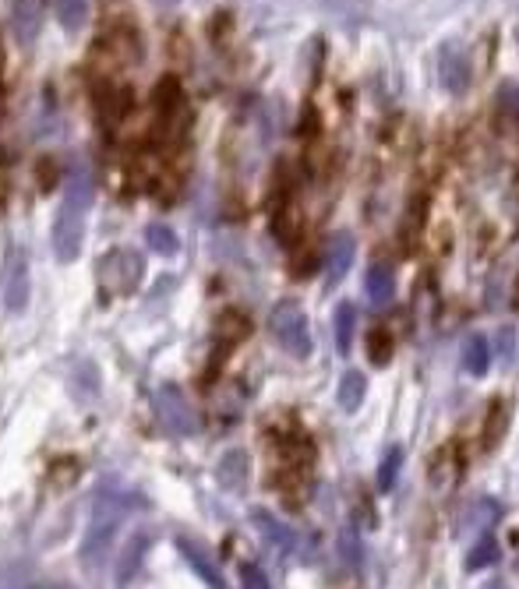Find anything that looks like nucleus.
Listing matches in <instances>:
<instances>
[{
	"instance_id": "1",
	"label": "nucleus",
	"mask_w": 519,
	"mask_h": 589,
	"mask_svg": "<svg viewBox=\"0 0 519 589\" xmlns=\"http://www.w3.org/2000/svg\"><path fill=\"white\" fill-rule=\"evenodd\" d=\"M92 205V177L89 170H75L68 177V187H64L61 209H57V219H53V251L61 261H75L78 251H82L85 240V212Z\"/></svg>"
},
{
	"instance_id": "2",
	"label": "nucleus",
	"mask_w": 519,
	"mask_h": 589,
	"mask_svg": "<svg viewBox=\"0 0 519 589\" xmlns=\"http://www.w3.org/2000/svg\"><path fill=\"white\" fill-rule=\"evenodd\" d=\"M269 329L272 336L279 339L286 353H294V357H308L311 353V329H308V318L297 304H279L269 318Z\"/></svg>"
},
{
	"instance_id": "3",
	"label": "nucleus",
	"mask_w": 519,
	"mask_h": 589,
	"mask_svg": "<svg viewBox=\"0 0 519 589\" xmlns=\"http://www.w3.org/2000/svg\"><path fill=\"white\" fill-rule=\"evenodd\" d=\"M156 410L159 417H163V424L170 427V431L177 434H195L198 431V413L195 406L188 403V396H184L177 385H163L156 392Z\"/></svg>"
},
{
	"instance_id": "4",
	"label": "nucleus",
	"mask_w": 519,
	"mask_h": 589,
	"mask_svg": "<svg viewBox=\"0 0 519 589\" xmlns=\"http://www.w3.org/2000/svg\"><path fill=\"white\" fill-rule=\"evenodd\" d=\"M99 276H103L106 286H113V290H131V286L138 283V276H142V258L131 251H113L110 258L99 265Z\"/></svg>"
},
{
	"instance_id": "5",
	"label": "nucleus",
	"mask_w": 519,
	"mask_h": 589,
	"mask_svg": "<svg viewBox=\"0 0 519 589\" xmlns=\"http://www.w3.org/2000/svg\"><path fill=\"white\" fill-rule=\"evenodd\" d=\"M117 519H121V508L110 505V512H106V505H99L96 519H92V530L89 537H85L82 544V558L85 561H99L106 554V547H110L113 533H117Z\"/></svg>"
},
{
	"instance_id": "6",
	"label": "nucleus",
	"mask_w": 519,
	"mask_h": 589,
	"mask_svg": "<svg viewBox=\"0 0 519 589\" xmlns=\"http://www.w3.org/2000/svg\"><path fill=\"white\" fill-rule=\"evenodd\" d=\"M350 265H354V237L350 233H336L325 244V276H329V283H339Z\"/></svg>"
},
{
	"instance_id": "7",
	"label": "nucleus",
	"mask_w": 519,
	"mask_h": 589,
	"mask_svg": "<svg viewBox=\"0 0 519 589\" xmlns=\"http://www.w3.org/2000/svg\"><path fill=\"white\" fill-rule=\"evenodd\" d=\"M25 300H29V269H25L22 254H15L8 276H4V304H8V311H22Z\"/></svg>"
},
{
	"instance_id": "8",
	"label": "nucleus",
	"mask_w": 519,
	"mask_h": 589,
	"mask_svg": "<svg viewBox=\"0 0 519 589\" xmlns=\"http://www.w3.org/2000/svg\"><path fill=\"white\" fill-rule=\"evenodd\" d=\"M364 286H368V300L371 304H378V307L392 304V297H396V276H392L389 265H371L368 283Z\"/></svg>"
},
{
	"instance_id": "9",
	"label": "nucleus",
	"mask_w": 519,
	"mask_h": 589,
	"mask_svg": "<svg viewBox=\"0 0 519 589\" xmlns=\"http://www.w3.org/2000/svg\"><path fill=\"white\" fill-rule=\"evenodd\" d=\"M438 71H442L445 85H449L452 92H463V85L470 82L467 60L459 57L456 50H442V57H438Z\"/></svg>"
},
{
	"instance_id": "10",
	"label": "nucleus",
	"mask_w": 519,
	"mask_h": 589,
	"mask_svg": "<svg viewBox=\"0 0 519 589\" xmlns=\"http://www.w3.org/2000/svg\"><path fill=\"white\" fill-rule=\"evenodd\" d=\"M255 526L265 533V537L272 540V544L283 547V551H294V547H297L294 530H290V526H283V522H279L276 515H269V512H255Z\"/></svg>"
},
{
	"instance_id": "11",
	"label": "nucleus",
	"mask_w": 519,
	"mask_h": 589,
	"mask_svg": "<svg viewBox=\"0 0 519 589\" xmlns=\"http://www.w3.org/2000/svg\"><path fill=\"white\" fill-rule=\"evenodd\" d=\"M53 15L64 29H82L89 18V0H53Z\"/></svg>"
},
{
	"instance_id": "12",
	"label": "nucleus",
	"mask_w": 519,
	"mask_h": 589,
	"mask_svg": "<svg viewBox=\"0 0 519 589\" xmlns=\"http://www.w3.org/2000/svg\"><path fill=\"white\" fill-rule=\"evenodd\" d=\"M463 367H467L470 374H477V378L488 371V367H491V346H488V339H484V336L467 339V350H463Z\"/></svg>"
},
{
	"instance_id": "13",
	"label": "nucleus",
	"mask_w": 519,
	"mask_h": 589,
	"mask_svg": "<svg viewBox=\"0 0 519 589\" xmlns=\"http://www.w3.org/2000/svg\"><path fill=\"white\" fill-rule=\"evenodd\" d=\"M364 388H368V381H364L361 371H346L343 381H339V406L343 410H357L364 399Z\"/></svg>"
},
{
	"instance_id": "14",
	"label": "nucleus",
	"mask_w": 519,
	"mask_h": 589,
	"mask_svg": "<svg viewBox=\"0 0 519 589\" xmlns=\"http://www.w3.org/2000/svg\"><path fill=\"white\" fill-rule=\"evenodd\" d=\"M495 561H498L495 537H481L474 547H470V554H467V568H470V572H481V568L495 565Z\"/></svg>"
},
{
	"instance_id": "15",
	"label": "nucleus",
	"mask_w": 519,
	"mask_h": 589,
	"mask_svg": "<svg viewBox=\"0 0 519 589\" xmlns=\"http://www.w3.org/2000/svg\"><path fill=\"white\" fill-rule=\"evenodd\" d=\"M354 329H357V314H354V307L350 304H343L336 311V343H339V350H350V343H354Z\"/></svg>"
},
{
	"instance_id": "16",
	"label": "nucleus",
	"mask_w": 519,
	"mask_h": 589,
	"mask_svg": "<svg viewBox=\"0 0 519 589\" xmlns=\"http://www.w3.org/2000/svg\"><path fill=\"white\" fill-rule=\"evenodd\" d=\"M145 237H149V247L156 254H173L177 247H181V240H177V233H173L170 226H149Z\"/></svg>"
},
{
	"instance_id": "17",
	"label": "nucleus",
	"mask_w": 519,
	"mask_h": 589,
	"mask_svg": "<svg viewBox=\"0 0 519 589\" xmlns=\"http://www.w3.org/2000/svg\"><path fill=\"white\" fill-rule=\"evenodd\" d=\"M399 466H403V452H399V448H389V455H385L382 466H378V487H382V491H392V484H396V477H399Z\"/></svg>"
},
{
	"instance_id": "18",
	"label": "nucleus",
	"mask_w": 519,
	"mask_h": 589,
	"mask_svg": "<svg viewBox=\"0 0 519 589\" xmlns=\"http://www.w3.org/2000/svg\"><path fill=\"white\" fill-rule=\"evenodd\" d=\"M368 357L375 360V364H385V360L392 357V336L389 332H382V329H375L368 336Z\"/></svg>"
},
{
	"instance_id": "19",
	"label": "nucleus",
	"mask_w": 519,
	"mask_h": 589,
	"mask_svg": "<svg viewBox=\"0 0 519 589\" xmlns=\"http://www.w3.org/2000/svg\"><path fill=\"white\" fill-rule=\"evenodd\" d=\"M339 551H343L346 565H350V568H361V561H364V551H361V537H357V533H350V530H346L343 537H339Z\"/></svg>"
},
{
	"instance_id": "20",
	"label": "nucleus",
	"mask_w": 519,
	"mask_h": 589,
	"mask_svg": "<svg viewBox=\"0 0 519 589\" xmlns=\"http://www.w3.org/2000/svg\"><path fill=\"white\" fill-rule=\"evenodd\" d=\"M156 99H159V106H163L166 113L177 110V106H181V89H177V82H173V78H163V82H159Z\"/></svg>"
},
{
	"instance_id": "21",
	"label": "nucleus",
	"mask_w": 519,
	"mask_h": 589,
	"mask_svg": "<svg viewBox=\"0 0 519 589\" xmlns=\"http://www.w3.org/2000/svg\"><path fill=\"white\" fill-rule=\"evenodd\" d=\"M219 473H223L226 484H237V480H244V455L234 452V455H230V459L223 463V470H219Z\"/></svg>"
},
{
	"instance_id": "22",
	"label": "nucleus",
	"mask_w": 519,
	"mask_h": 589,
	"mask_svg": "<svg viewBox=\"0 0 519 589\" xmlns=\"http://www.w3.org/2000/svg\"><path fill=\"white\" fill-rule=\"evenodd\" d=\"M241 582H244V589H269V579H265L258 565H244L241 568Z\"/></svg>"
},
{
	"instance_id": "23",
	"label": "nucleus",
	"mask_w": 519,
	"mask_h": 589,
	"mask_svg": "<svg viewBox=\"0 0 519 589\" xmlns=\"http://www.w3.org/2000/svg\"><path fill=\"white\" fill-rule=\"evenodd\" d=\"M488 589H505V586H502V582H491V586H488Z\"/></svg>"
},
{
	"instance_id": "24",
	"label": "nucleus",
	"mask_w": 519,
	"mask_h": 589,
	"mask_svg": "<svg viewBox=\"0 0 519 589\" xmlns=\"http://www.w3.org/2000/svg\"><path fill=\"white\" fill-rule=\"evenodd\" d=\"M159 4H177V0H159Z\"/></svg>"
}]
</instances>
